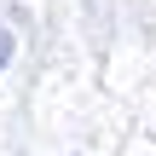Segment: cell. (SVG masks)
Wrapping results in <instances>:
<instances>
[{"mask_svg":"<svg viewBox=\"0 0 156 156\" xmlns=\"http://www.w3.org/2000/svg\"><path fill=\"white\" fill-rule=\"evenodd\" d=\"M6 52H12V35H6V29H0V64H6Z\"/></svg>","mask_w":156,"mask_h":156,"instance_id":"1","label":"cell"}]
</instances>
